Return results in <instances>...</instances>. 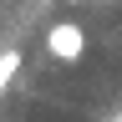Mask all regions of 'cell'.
<instances>
[{
  "label": "cell",
  "mask_w": 122,
  "mask_h": 122,
  "mask_svg": "<svg viewBox=\"0 0 122 122\" xmlns=\"http://www.w3.org/2000/svg\"><path fill=\"white\" fill-rule=\"evenodd\" d=\"M46 51H51L56 61H81L86 56V36L76 20H56L51 30H46Z\"/></svg>",
  "instance_id": "cell-1"
},
{
  "label": "cell",
  "mask_w": 122,
  "mask_h": 122,
  "mask_svg": "<svg viewBox=\"0 0 122 122\" xmlns=\"http://www.w3.org/2000/svg\"><path fill=\"white\" fill-rule=\"evenodd\" d=\"M15 71H20V56H15V51H0V92L10 86V76H15Z\"/></svg>",
  "instance_id": "cell-2"
},
{
  "label": "cell",
  "mask_w": 122,
  "mask_h": 122,
  "mask_svg": "<svg viewBox=\"0 0 122 122\" xmlns=\"http://www.w3.org/2000/svg\"><path fill=\"white\" fill-rule=\"evenodd\" d=\"M66 5H81V0H66Z\"/></svg>",
  "instance_id": "cell-3"
},
{
  "label": "cell",
  "mask_w": 122,
  "mask_h": 122,
  "mask_svg": "<svg viewBox=\"0 0 122 122\" xmlns=\"http://www.w3.org/2000/svg\"><path fill=\"white\" fill-rule=\"evenodd\" d=\"M117 122H122V112H117Z\"/></svg>",
  "instance_id": "cell-4"
}]
</instances>
